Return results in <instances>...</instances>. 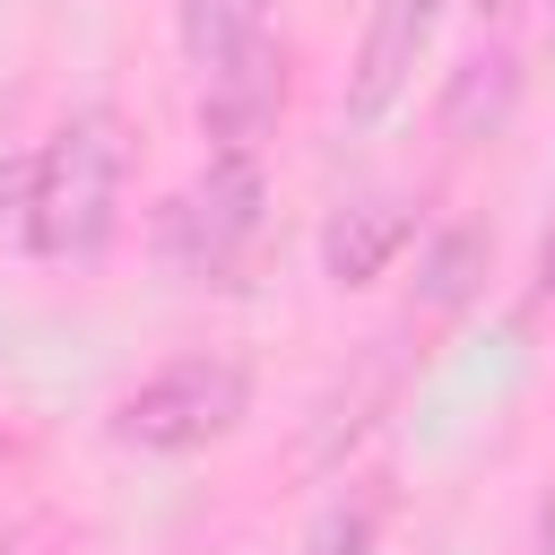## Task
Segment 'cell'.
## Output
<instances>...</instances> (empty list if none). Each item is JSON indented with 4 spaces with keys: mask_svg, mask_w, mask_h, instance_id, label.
Listing matches in <instances>:
<instances>
[{
    "mask_svg": "<svg viewBox=\"0 0 555 555\" xmlns=\"http://www.w3.org/2000/svg\"><path fill=\"white\" fill-rule=\"evenodd\" d=\"M121 191H130V130L113 104L69 113L26 173V251L35 260H95L121 225Z\"/></svg>",
    "mask_w": 555,
    "mask_h": 555,
    "instance_id": "cell-1",
    "label": "cell"
},
{
    "mask_svg": "<svg viewBox=\"0 0 555 555\" xmlns=\"http://www.w3.org/2000/svg\"><path fill=\"white\" fill-rule=\"evenodd\" d=\"M260 208H269V173L251 147H217L165 208H156V260L191 286H225L243 269V251L260 243Z\"/></svg>",
    "mask_w": 555,
    "mask_h": 555,
    "instance_id": "cell-2",
    "label": "cell"
},
{
    "mask_svg": "<svg viewBox=\"0 0 555 555\" xmlns=\"http://www.w3.org/2000/svg\"><path fill=\"white\" fill-rule=\"evenodd\" d=\"M251 416V373L234 356H173L113 399V442L130 451H208Z\"/></svg>",
    "mask_w": 555,
    "mask_h": 555,
    "instance_id": "cell-3",
    "label": "cell"
},
{
    "mask_svg": "<svg viewBox=\"0 0 555 555\" xmlns=\"http://www.w3.org/2000/svg\"><path fill=\"white\" fill-rule=\"evenodd\" d=\"M434 26H442V0H382V9H373L364 43H356V69H347V121H356V130H373V121L408 95Z\"/></svg>",
    "mask_w": 555,
    "mask_h": 555,
    "instance_id": "cell-4",
    "label": "cell"
},
{
    "mask_svg": "<svg viewBox=\"0 0 555 555\" xmlns=\"http://www.w3.org/2000/svg\"><path fill=\"white\" fill-rule=\"evenodd\" d=\"M278 104H286V52H278V43H251V52H234L225 69L199 78V130H208L217 147L269 139V130H278Z\"/></svg>",
    "mask_w": 555,
    "mask_h": 555,
    "instance_id": "cell-5",
    "label": "cell"
},
{
    "mask_svg": "<svg viewBox=\"0 0 555 555\" xmlns=\"http://www.w3.org/2000/svg\"><path fill=\"white\" fill-rule=\"evenodd\" d=\"M512 104H520V61H512L503 43H486V52H468V61L442 78L434 130H442L451 147H486V139L512 121Z\"/></svg>",
    "mask_w": 555,
    "mask_h": 555,
    "instance_id": "cell-6",
    "label": "cell"
},
{
    "mask_svg": "<svg viewBox=\"0 0 555 555\" xmlns=\"http://www.w3.org/2000/svg\"><path fill=\"white\" fill-rule=\"evenodd\" d=\"M416 234V217L399 208V199H347L330 225H321V278L347 295V286H373L390 260H399V243Z\"/></svg>",
    "mask_w": 555,
    "mask_h": 555,
    "instance_id": "cell-7",
    "label": "cell"
},
{
    "mask_svg": "<svg viewBox=\"0 0 555 555\" xmlns=\"http://www.w3.org/2000/svg\"><path fill=\"white\" fill-rule=\"evenodd\" d=\"M269 17H278V0H173L182 61H191L199 78H208V69H225L234 52L269 43Z\"/></svg>",
    "mask_w": 555,
    "mask_h": 555,
    "instance_id": "cell-8",
    "label": "cell"
},
{
    "mask_svg": "<svg viewBox=\"0 0 555 555\" xmlns=\"http://www.w3.org/2000/svg\"><path fill=\"white\" fill-rule=\"evenodd\" d=\"M486 260H494V234L486 225H442L425 243V260H416V312H434V321L468 312L477 286H486Z\"/></svg>",
    "mask_w": 555,
    "mask_h": 555,
    "instance_id": "cell-9",
    "label": "cell"
},
{
    "mask_svg": "<svg viewBox=\"0 0 555 555\" xmlns=\"http://www.w3.org/2000/svg\"><path fill=\"white\" fill-rule=\"evenodd\" d=\"M304 555H373V503H330L312 520Z\"/></svg>",
    "mask_w": 555,
    "mask_h": 555,
    "instance_id": "cell-10",
    "label": "cell"
},
{
    "mask_svg": "<svg viewBox=\"0 0 555 555\" xmlns=\"http://www.w3.org/2000/svg\"><path fill=\"white\" fill-rule=\"evenodd\" d=\"M538 295H555V217H546V234H538Z\"/></svg>",
    "mask_w": 555,
    "mask_h": 555,
    "instance_id": "cell-11",
    "label": "cell"
},
{
    "mask_svg": "<svg viewBox=\"0 0 555 555\" xmlns=\"http://www.w3.org/2000/svg\"><path fill=\"white\" fill-rule=\"evenodd\" d=\"M538 555H555V494L538 503Z\"/></svg>",
    "mask_w": 555,
    "mask_h": 555,
    "instance_id": "cell-12",
    "label": "cell"
}]
</instances>
